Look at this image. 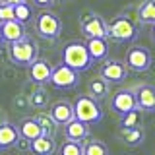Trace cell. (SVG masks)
<instances>
[{
    "instance_id": "5bb4252c",
    "label": "cell",
    "mask_w": 155,
    "mask_h": 155,
    "mask_svg": "<svg viewBox=\"0 0 155 155\" xmlns=\"http://www.w3.org/2000/svg\"><path fill=\"white\" fill-rule=\"evenodd\" d=\"M116 136H118V140L124 145H128V147H138V145L143 143L145 132H143L142 124L140 126H120Z\"/></svg>"
},
{
    "instance_id": "4316f807",
    "label": "cell",
    "mask_w": 155,
    "mask_h": 155,
    "mask_svg": "<svg viewBox=\"0 0 155 155\" xmlns=\"http://www.w3.org/2000/svg\"><path fill=\"white\" fill-rule=\"evenodd\" d=\"M142 113L143 110L140 109H134L130 113H126L120 116V126H140L142 124Z\"/></svg>"
},
{
    "instance_id": "44dd1931",
    "label": "cell",
    "mask_w": 155,
    "mask_h": 155,
    "mask_svg": "<svg viewBox=\"0 0 155 155\" xmlns=\"http://www.w3.org/2000/svg\"><path fill=\"white\" fill-rule=\"evenodd\" d=\"M29 151L33 155H52L56 151V143L54 138L51 136H39L37 140H31V145H29Z\"/></svg>"
},
{
    "instance_id": "ffe728a7",
    "label": "cell",
    "mask_w": 155,
    "mask_h": 155,
    "mask_svg": "<svg viewBox=\"0 0 155 155\" xmlns=\"http://www.w3.org/2000/svg\"><path fill=\"white\" fill-rule=\"evenodd\" d=\"M18 140H19L18 126H14L10 122H4L2 126H0V151H2V149L16 147Z\"/></svg>"
},
{
    "instance_id": "cb8c5ba5",
    "label": "cell",
    "mask_w": 155,
    "mask_h": 155,
    "mask_svg": "<svg viewBox=\"0 0 155 155\" xmlns=\"http://www.w3.org/2000/svg\"><path fill=\"white\" fill-rule=\"evenodd\" d=\"M27 95H29V105H31V109L43 110L48 105V93L39 85H35V89H31Z\"/></svg>"
},
{
    "instance_id": "52a82bcc",
    "label": "cell",
    "mask_w": 155,
    "mask_h": 155,
    "mask_svg": "<svg viewBox=\"0 0 155 155\" xmlns=\"http://www.w3.org/2000/svg\"><path fill=\"white\" fill-rule=\"evenodd\" d=\"M80 23H81V33L91 39V37H103V39H109V23L105 21L101 16H97L93 12H87L80 18Z\"/></svg>"
},
{
    "instance_id": "6da1fadb",
    "label": "cell",
    "mask_w": 155,
    "mask_h": 155,
    "mask_svg": "<svg viewBox=\"0 0 155 155\" xmlns=\"http://www.w3.org/2000/svg\"><path fill=\"white\" fill-rule=\"evenodd\" d=\"M62 62L68 64L70 68H74V70H78V72L89 70L91 64H93L89 52H87L85 43H81V41L66 43L64 48H62Z\"/></svg>"
},
{
    "instance_id": "9c48e42d",
    "label": "cell",
    "mask_w": 155,
    "mask_h": 155,
    "mask_svg": "<svg viewBox=\"0 0 155 155\" xmlns=\"http://www.w3.org/2000/svg\"><path fill=\"white\" fill-rule=\"evenodd\" d=\"M99 76H103L109 84H120L128 76V66L116 58H107L103 60V66L99 70Z\"/></svg>"
},
{
    "instance_id": "f546056e",
    "label": "cell",
    "mask_w": 155,
    "mask_h": 155,
    "mask_svg": "<svg viewBox=\"0 0 155 155\" xmlns=\"http://www.w3.org/2000/svg\"><path fill=\"white\" fill-rule=\"evenodd\" d=\"M12 103H14V107H16V109H19V110L31 109V105H29V95H27V93H19V95H16Z\"/></svg>"
},
{
    "instance_id": "d6a6232c",
    "label": "cell",
    "mask_w": 155,
    "mask_h": 155,
    "mask_svg": "<svg viewBox=\"0 0 155 155\" xmlns=\"http://www.w3.org/2000/svg\"><path fill=\"white\" fill-rule=\"evenodd\" d=\"M4 4H10V6H18V4H21V2H27V0H2Z\"/></svg>"
},
{
    "instance_id": "ac0fdd59",
    "label": "cell",
    "mask_w": 155,
    "mask_h": 155,
    "mask_svg": "<svg viewBox=\"0 0 155 155\" xmlns=\"http://www.w3.org/2000/svg\"><path fill=\"white\" fill-rule=\"evenodd\" d=\"M18 130H19V136H23L29 142H31V140H37L39 136H43V128L35 120V116H25V118H21L19 124H18Z\"/></svg>"
},
{
    "instance_id": "8fae6325",
    "label": "cell",
    "mask_w": 155,
    "mask_h": 155,
    "mask_svg": "<svg viewBox=\"0 0 155 155\" xmlns=\"http://www.w3.org/2000/svg\"><path fill=\"white\" fill-rule=\"evenodd\" d=\"M27 74H29V80L31 84H37V85H45L51 81V74H52V66L48 64L47 60L43 58H37L35 62L27 66Z\"/></svg>"
},
{
    "instance_id": "83f0119b",
    "label": "cell",
    "mask_w": 155,
    "mask_h": 155,
    "mask_svg": "<svg viewBox=\"0 0 155 155\" xmlns=\"http://www.w3.org/2000/svg\"><path fill=\"white\" fill-rule=\"evenodd\" d=\"M14 10H16V19H19L21 23H27L33 19V10L27 2H21L18 6H14Z\"/></svg>"
},
{
    "instance_id": "74e56055",
    "label": "cell",
    "mask_w": 155,
    "mask_h": 155,
    "mask_svg": "<svg viewBox=\"0 0 155 155\" xmlns=\"http://www.w3.org/2000/svg\"><path fill=\"white\" fill-rule=\"evenodd\" d=\"M0 2H2V0H0Z\"/></svg>"
},
{
    "instance_id": "4fadbf2b",
    "label": "cell",
    "mask_w": 155,
    "mask_h": 155,
    "mask_svg": "<svg viewBox=\"0 0 155 155\" xmlns=\"http://www.w3.org/2000/svg\"><path fill=\"white\" fill-rule=\"evenodd\" d=\"M48 113L56 120V124H64V126L76 118L74 103H70V101H66V99H60V101H56V103H52Z\"/></svg>"
},
{
    "instance_id": "d6986e66",
    "label": "cell",
    "mask_w": 155,
    "mask_h": 155,
    "mask_svg": "<svg viewBox=\"0 0 155 155\" xmlns=\"http://www.w3.org/2000/svg\"><path fill=\"white\" fill-rule=\"evenodd\" d=\"M66 138L68 140H74V142H81L84 143L87 138H89V124L81 122V120L74 118L72 122L66 124Z\"/></svg>"
},
{
    "instance_id": "d4e9b609",
    "label": "cell",
    "mask_w": 155,
    "mask_h": 155,
    "mask_svg": "<svg viewBox=\"0 0 155 155\" xmlns=\"http://www.w3.org/2000/svg\"><path fill=\"white\" fill-rule=\"evenodd\" d=\"M84 155H110L107 143L101 140H85L84 142Z\"/></svg>"
},
{
    "instance_id": "2e32d148",
    "label": "cell",
    "mask_w": 155,
    "mask_h": 155,
    "mask_svg": "<svg viewBox=\"0 0 155 155\" xmlns=\"http://www.w3.org/2000/svg\"><path fill=\"white\" fill-rule=\"evenodd\" d=\"M2 27V35H4V41L6 43H14V41H19L27 35L25 33V23H21L19 19H10V21H4L0 23Z\"/></svg>"
},
{
    "instance_id": "8d00e7d4",
    "label": "cell",
    "mask_w": 155,
    "mask_h": 155,
    "mask_svg": "<svg viewBox=\"0 0 155 155\" xmlns=\"http://www.w3.org/2000/svg\"><path fill=\"white\" fill-rule=\"evenodd\" d=\"M60 2H68V0H60Z\"/></svg>"
},
{
    "instance_id": "ba28073f",
    "label": "cell",
    "mask_w": 155,
    "mask_h": 155,
    "mask_svg": "<svg viewBox=\"0 0 155 155\" xmlns=\"http://www.w3.org/2000/svg\"><path fill=\"white\" fill-rule=\"evenodd\" d=\"M151 62H153L151 52H149L145 47H140V45L130 47L128 52H126V56H124V64L128 66V70H132V72L149 70V68H151Z\"/></svg>"
},
{
    "instance_id": "5b68a950",
    "label": "cell",
    "mask_w": 155,
    "mask_h": 155,
    "mask_svg": "<svg viewBox=\"0 0 155 155\" xmlns=\"http://www.w3.org/2000/svg\"><path fill=\"white\" fill-rule=\"evenodd\" d=\"M35 31H37L39 37L47 39V41H52V39H56L60 35L62 21L54 12L43 10V12H39V16L35 18Z\"/></svg>"
},
{
    "instance_id": "277c9868",
    "label": "cell",
    "mask_w": 155,
    "mask_h": 155,
    "mask_svg": "<svg viewBox=\"0 0 155 155\" xmlns=\"http://www.w3.org/2000/svg\"><path fill=\"white\" fill-rule=\"evenodd\" d=\"M138 37V25L128 16H116L109 23V39L116 43H130Z\"/></svg>"
},
{
    "instance_id": "836d02e7",
    "label": "cell",
    "mask_w": 155,
    "mask_h": 155,
    "mask_svg": "<svg viewBox=\"0 0 155 155\" xmlns=\"http://www.w3.org/2000/svg\"><path fill=\"white\" fill-rule=\"evenodd\" d=\"M4 122H8V116H6V114H4V113H2V110H0V126H2Z\"/></svg>"
},
{
    "instance_id": "7c38bea8",
    "label": "cell",
    "mask_w": 155,
    "mask_h": 155,
    "mask_svg": "<svg viewBox=\"0 0 155 155\" xmlns=\"http://www.w3.org/2000/svg\"><path fill=\"white\" fill-rule=\"evenodd\" d=\"M138 109L143 113H155V85L151 84H140L134 89Z\"/></svg>"
},
{
    "instance_id": "603a6c76",
    "label": "cell",
    "mask_w": 155,
    "mask_h": 155,
    "mask_svg": "<svg viewBox=\"0 0 155 155\" xmlns=\"http://www.w3.org/2000/svg\"><path fill=\"white\" fill-rule=\"evenodd\" d=\"M35 120L41 124L43 134H45V136H51V138H54V136H56L58 124H56V120L51 116V113H43V110H41V113L35 114Z\"/></svg>"
},
{
    "instance_id": "3957f363",
    "label": "cell",
    "mask_w": 155,
    "mask_h": 155,
    "mask_svg": "<svg viewBox=\"0 0 155 155\" xmlns=\"http://www.w3.org/2000/svg\"><path fill=\"white\" fill-rule=\"evenodd\" d=\"M74 113H76V118L85 122V124H97V122L103 120V109H101L99 101L93 99L89 93L76 97Z\"/></svg>"
},
{
    "instance_id": "f1b7e54d",
    "label": "cell",
    "mask_w": 155,
    "mask_h": 155,
    "mask_svg": "<svg viewBox=\"0 0 155 155\" xmlns=\"http://www.w3.org/2000/svg\"><path fill=\"white\" fill-rule=\"evenodd\" d=\"M10 19H16V10H14V6H10V4L0 2V23L10 21Z\"/></svg>"
},
{
    "instance_id": "30bf717a",
    "label": "cell",
    "mask_w": 155,
    "mask_h": 155,
    "mask_svg": "<svg viewBox=\"0 0 155 155\" xmlns=\"http://www.w3.org/2000/svg\"><path fill=\"white\" fill-rule=\"evenodd\" d=\"M110 109L114 110L118 116H122L130 110L138 109V101H136V93L134 89H120L116 91L110 99Z\"/></svg>"
},
{
    "instance_id": "9a60e30c",
    "label": "cell",
    "mask_w": 155,
    "mask_h": 155,
    "mask_svg": "<svg viewBox=\"0 0 155 155\" xmlns=\"http://www.w3.org/2000/svg\"><path fill=\"white\" fill-rule=\"evenodd\" d=\"M85 47H87V52H89V56H91L93 62H103V60H107V56H109V43H107V39H103V37L87 39Z\"/></svg>"
},
{
    "instance_id": "e575fe53",
    "label": "cell",
    "mask_w": 155,
    "mask_h": 155,
    "mask_svg": "<svg viewBox=\"0 0 155 155\" xmlns=\"http://www.w3.org/2000/svg\"><path fill=\"white\" fill-rule=\"evenodd\" d=\"M4 41V35H2V27H0V43Z\"/></svg>"
},
{
    "instance_id": "484cf974",
    "label": "cell",
    "mask_w": 155,
    "mask_h": 155,
    "mask_svg": "<svg viewBox=\"0 0 155 155\" xmlns=\"http://www.w3.org/2000/svg\"><path fill=\"white\" fill-rule=\"evenodd\" d=\"M58 155H84V143L66 138L64 143L58 147Z\"/></svg>"
},
{
    "instance_id": "7402d4cb",
    "label": "cell",
    "mask_w": 155,
    "mask_h": 155,
    "mask_svg": "<svg viewBox=\"0 0 155 155\" xmlns=\"http://www.w3.org/2000/svg\"><path fill=\"white\" fill-rule=\"evenodd\" d=\"M138 19L143 25H155V0H143L138 6Z\"/></svg>"
},
{
    "instance_id": "4dcf8cb0",
    "label": "cell",
    "mask_w": 155,
    "mask_h": 155,
    "mask_svg": "<svg viewBox=\"0 0 155 155\" xmlns=\"http://www.w3.org/2000/svg\"><path fill=\"white\" fill-rule=\"evenodd\" d=\"M29 145H31V142H29V140H25L23 136H19V140H18L16 147H18V149H21V151H27V149H29Z\"/></svg>"
},
{
    "instance_id": "d590c367",
    "label": "cell",
    "mask_w": 155,
    "mask_h": 155,
    "mask_svg": "<svg viewBox=\"0 0 155 155\" xmlns=\"http://www.w3.org/2000/svg\"><path fill=\"white\" fill-rule=\"evenodd\" d=\"M151 37H153V41H155V25H153V29H151Z\"/></svg>"
},
{
    "instance_id": "8992f818",
    "label": "cell",
    "mask_w": 155,
    "mask_h": 155,
    "mask_svg": "<svg viewBox=\"0 0 155 155\" xmlns=\"http://www.w3.org/2000/svg\"><path fill=\"white\" fill-rule=\"evenodd\" d=\"M48 84H52L56 89H74V87L80 84V72L62 62V64L52 68L51 81H48Z\"/></svg>"
},
{
    "instance_id": "7a4b0ae2",
    "label": "cell",
    "mask_w": 155,
    "mask_h": 155,
    "mask_svg": "<svg viewBox=\"0 0 155 155\" xmlns=\"http://www.w3.org/2000/svg\"><path fill=\"white\" fill-rule=\"evenodd\" d=\"M8 56L16 66H29L39 58V47L25 35L19 41L8 43Z\"/></svg>"
},
{
    "instance_id": "1f68e13d",
    "label": "cell",
    "mask_w": 155,
    "mask_h": 155,
    "mask_svg": "<svg viewBox=\"0 0 155 155\" xmlns=\"http://www.w3.org/2000/svg\"><path fill=\"white\" fill-rule=\"evenodd\" d=\"M31 2L35 4V6H39V8H51L56 0H31Z\"/></svg>"
},
{
    "instance_id": "e0dca14e",
    "label": "cell",
    "mask_w": 155,
    "mask_h": 155,
    "mask_svg": "<svg viewBox=\"0 0 155 155\" xmlns=\"http://www.w3.org/2000/svg\"><path fill=\"white\" fill-rule=\"evenodd\" d=\"M87 93L93 97V99H97V101H103L110 93V84L105 80L103 76L91 78V80L87 81Z\"/></svg>"
}]
</instances>
